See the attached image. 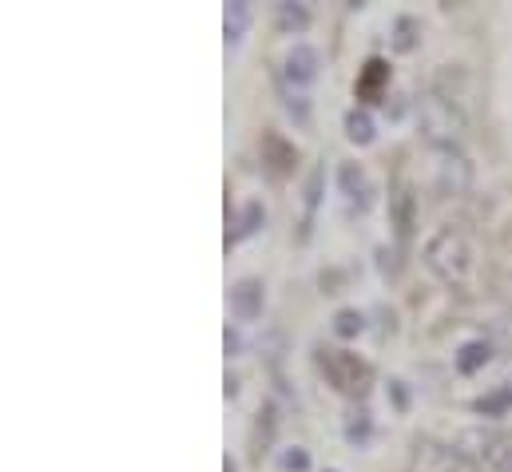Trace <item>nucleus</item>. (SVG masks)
<instances>
[{"label":"nucleus","instance_id":"nucleus-19","mask_svg":"<svg viewBox=\"0 0 512 472\" xmlns=\"http://www.w3.org/2000/svg\"><path fill=\"white\" fill-rule=\"evenodd\" d=\"M473 409H477L481 417H505V413L512 409V385H501L497 393H489V397L473 401Z\"/></svg>","mask_w":512,"mask_h":472},{"label":"nucleus","instance_id":"nucleus-17","mask_svg":"<svg viewBox=\"0 0 512 472\" xmlns=\"http://www.w3.org/2000/svg\"><path fill=\"white\" fill-rule=\"evenodd\" d=\"M274 24H278L282 32H306V28H310V12H306L302 4H294V0H282V4L274 8Z\"/></svg>","mask_w":512,"mask_h":472},{"label":"nucleus","instance_id":"nucleus-29","mask_svg":"<svg viewBox=\"0 0 512 472\" xmlns=\"http://www.w3.org/2000/svg\"><path fill=\"white\" fill-rule=\"evenodd\" d=\"M223 472H235V461H231V457H227V461H223Z\"/></svg>","mask_w":512,"mask_h":472},{"label":"nucleus","instance_id":"nucleus-23","mask_svg":"<svg viewBox=\"0 0 512 472\" xmlns=\"http://www.w3.org/2000/svg\"><path fill=\"white\" fill-rule=\"evenodd\" d=\"M278 472H310V453L302 445H290L278 453Z\"/></svg>","mask_w":512,"mask_h":472},{"label":"nucleus","instance_id":"nucleus-21","mask_svg":"<svg viewBox=\"0 0 512 472\" xmlns=\"http://www.w3.org/2000/svg\"><path fill=\"white\" fill-rule=\"evenodd\" d=\"M362 330H366V314H362V310H338V314H334V334H338V338L350 342V338H358Z\"/></svg>","mask_w":512,"mask_h":472},{"label":"nucleus","instance_id":"nucleus-9","mask_svg":"<svg viewBox=\"0 0 512 472\" xmlns=\"http://www.w3.org/2000/svg\"><path fill=\"white\" fill-rule=\"evenodd\" d=\"M385 88H389V64H385L382 56H370L362 76H358V100L362 104H382Z\"/></svg>","mask_w":512,"mask_h":472},{"label":"nucleus","instance_id":"nucleus-28","mask_svg":"<svg viewBox=\"0 0 512 472\" xmlns=\"http://www.w3.org/2000/svg\"><path fill=\"white\" fill-rule=\"evenodd\" d=\"M497 472H512V453H505V457H501V469Z\"/></svg>","mask_w":512,"mask_h":472},{"label":"nucleus","instance_id":"nucleus-6","mask_svg":"<svg viewBox=\"0 0 512 472\" xmlns=\"http://www.w3.org/2000/svg\"><path fill=\"white\" fill-rule=\"evenodd\" d=\"M318 68H322V56H318V48H310V44H294V48L282 56V80L294 84V88L314 84V80H318Z\"/></svg>","mask_w":512,"mask_h":472},{"label":"nucleus","instance_id":"nucleus-11","mask_svg":"<svg viewBox=\"0 0 512 472\" xmlns=\"http://www.w3.org/2000/svg\"><path fill=\"white\" fill-rule=\"evenodd\" d=\"M294 159H298L294 143H286L278 131H266V135H262V163H266L274 175H286V171L294 167Z\"/></svg>","mask_w":512,"mask_h":472},{"label":"nucleus","instance_id":"nucleus-2","mask_svg":"<svg viewBox=\"0 0 512 472\" xmlns=\"http://www.w3.org/2000/svg\"><path fill=\"white\" fill-rule=\"evenodd\" d=\"M425 266L437 282L445 286H465L473 270V250L457 227H441L437 235L425 242Z\"/></svg>","mask_w":512,"mask_h":472},{"label":"nucleus","instance_id":"nucleus-18","mask_svg":"<svg viewBox=\"0 0 512 472\" xmlns=\"http://www.w3.org/2000/svg\"><path fill=\"white\" fill-rule=\"evenodd\" d=\"M262 223H266V211H262V203H258V199H251V203L243 207V215H239L235 231L227 235V246H231V242H243V238H251L258 227H262Z\"/></svg>","mask_w":512,"mask_h":472},{"label":"nucleus","instance_id":"nucleus-1","mask_svg":"<svg viewBox=\"0 0 512 472\" xmlns=\"http://www.w3.org/2000/svg\"><path fill=\"white\" fill-rule=\"evenodd\" d=\"M417 131H421V139L437 155L441 151H461V139L469 131V119H465V112L457 104H449V100H441V96L429 92L417 104Z\"/></svg>","mask_w":512,"mask_h":472},{"label":"nucleus","instance_id":"nucleus-25","mask_svg":"<svg viewBox=\"0 0 512 472\" xmlns=\"http://www.w3.org/2000/svg\"><path fill=\"white\" fill-rule=\"evenodd\" d=\"M397 254H401V250H382V270H385V274H397Z\"/></svg>","mask_w":512,"mask_h":472},{"label":"nucleus","instance_id":"nucleus-30","mask_svg":"<svg viewBox=\"0 0 512 472\" xmlns=\"http://www.w3.org/2000/svg\"><path fill=\"white\" fill-rule=\"evenodd\" d=\"M326 472H338V469H326Z\"/></svg>","mask_w":512,"mask_h":472},{"label":"nucleus","instance_id":"nucleus-8","mask_svg":"<svg viewBox=\"0 0 512 472\" xmlns=\"http://www.w3.org/2000/svg\"><path fill=\"white\" fill-rule=\"evenodd\" d=\"M389 219H393V235H397V250L413 238V227H417V199H413V191H397L393 199H389Z\"/></svg>","mask_w":512,"mask_h":472},{"label":"nucleus","instance_id":"nucleus-12","mask_svg":"<svg viewBox=\"0 0 512 472\" xmlns=\"http://www.w3.org/2000/svg\"><path fill=\"white\" fill-rule=\"evenodd\" d=\"M322 187H326V167H314L306 175V187H302V238H310L318 203H322Z\"/></svg>","mask_w":512,"mask_h":472},{"label":"nucleus","instance_id":"nucleus-13","mask_svg":"<svg viewBox=\"0 0 512 472\" xmlns=\"http://www.w3.org/2000/svg\"><path fill=\"white\" fill-rule=\"evenodd\" d=\"M493 354H497V350H493L489 338H473V342H465V346L457 350V361H453V365H457V373L473 377L477 369H485V365L493 361Z\"/></svg>","mask_w":512,"mask_h":472},{"label":"nucleus","instance_id":"nucleus-16","mask_svg":"<svg viewBox=\"0 0 512 472\" xmlns=\"http://www.w3.org/2000/svg\"><path fill=\"white\" fill-rule=\"evenodd\" d=\"M223 28H227V44H239L251 28V4L247 0H231L227 4V16H223Z\"/></svg>","mask_w":512,"mask_h":472},{"label":"nucleus","instance_id":"nucleus-27","mask_svg":"<svg viewBox=\"0 0 512 472\" xmlns=\"http://www.w3.org/2000/svg\"><path fill=\"white\" fill-rule=\"evenodd\" d=\"M223 385H227V389H223L227 397H235V393H239V377H231V373H227V381H223Z\"/></svg>","mask_w":512,"mask_h":472},{"label":"nucleus","instance_id":"nucleus-5","mask_svg":"<svg viewBox=\"0 0 512 472\" xmlns=\"http://www.w3.org/2000/svg\"><path fill=\"white\" fill-rule=\"evenodd\" d=\"M437 191L441 195H469V187H473V163L461 155V151H441L437 155Z\"/></svg>","mask_w":512,"mask_h":472},{"label":"nucleus","instance_id":"nucleus-22","mask_svg":"<svg viewBox=\"0 0 512 472\" xmlns=\"http://www.w3.org/2000/svg\"><path fill=\"white\" fill-rule=\"evenodd\" d=\"M346 441L350 445H366L370 441V413L366 409H354L350 421H346Z\"/></svg>","mask_w":512,"mask_h":472},{"label":"nucleus","instance_id":"nucleus-10","mask_svg":"<svg viewBox=\"0 0 512 472\" xmlns=\"http://www.w3.org/2000/svg\"><path fill=\"white\" fill-rule=\"evenodd\" d=\"M469 88H473V80H469V72L465 68H457V64H445L441 72H437V80H433V96H441V100H449V104H465V96H469ZM465 112V108H461Z\"/></svg>","mask_w":512,"mask_h":472},{"label":"nucleus","instance_id":"nucleus-15","mask_svg":"<svg viewBox=\"0 0 512 472\" xmlns=\"http://www.w3.org/2000/svg\"><path fill=\"white\" fill-rule=\"evenodd\" d=\"M342 127H346V139H350V143H358V147H370V143H374V135H378L374 116H370L366 108H350L346 119H342Z\"/></svg>","mask_w":512,"mask_h":472},{"label":"nucleus","instance_id":"nucleus-7","mask_svg":"<svg viewBox=\"0 0 512 472\" xmlns=\"http://www.w3.org/2000/svg\"><path fill=\"white\" fill-rule=\"evenodd\" d=\"M262 306H266V286L258 278H239L231 286V314L239 322H258L262 318Z\"/></svg>","mask_w":512,"mask_h":472},{"label":"nucleus","instance_id":"nucleus-3","mask_svg":"<svg viewBox=\"0 0 512 472\" xmlns=\"http://www.w3.org/2000/svg\"><path fill=\"white\" fill-rule=\"evenodd\" d=\"M322 373H326L330 385H334L338 393H346V397H366V389H370V381H374L370 361H362V357L350 354V350H326V354H322Z\"/></svg>","mask_w":512,"mask_h":472},{"label":"nucleus","instance_id":"nucleus-14","mask_svg":"<svg viewBox=\"0 0 512 472\" xmlns=\"http://www.w3.org/2000/svg\"><path fill=\"white\" fill-rule=\"evenodd\" d=\"M338 187H342V195H346L350 203H358V207L370 203V183H366V171H362L358 163H342V167H338Z\"/></svg>","mask_w":512,"mask_h":472},{"label":"nucleus","instance_id":"nucleus-24","mask_svg":"<svg viewBox=\"0 0 512 472\" xmlns=\"http://www.w3.org/2000/svg\"><path fill=\"white\" fill-rule=\"evenodd\" d=\"M223 350H227V357H235L239 350H243V338H239V334H235L231 326L223 330Z\"/></svg>","mask_w":512,"mask_h":472},{"label":"nucleus","instance_id":"nucleus-20","mask_svg":"<svg viewBox=\"0 0 512 472\" xmlns=\"http://www.w3.org/2000/svg\"><path fill=\"white\" fill-rule=\"evenodd\" d=\"M417 36H421V24L413 16H397V24H393V52H413Z\"/></svg>","mask_w":512,"mask_h":472},{"label":"nucleus","instance_id":"nucleus-4","mask_svg":"<svg viewBox=\"0 0 512 472\" xmlns=\"http://www.w3.org/2000/svg\"><path fill=\"white\" fill-rule=\"evenodd\" d=\"M409 472H461V453L445 441L417 437L409 445Z\"/></svg>","mask_w":512,"mask_h":472},{"label":"nucleus","instance_id":"nucleus-26","mask_svg":"<svg viewBox=\"0 0 512 472\" xmlns=\"http://www.w3.org/2000/svg\"><path fill=\"white\" fill-rule=\"evenodd\" d=\"M393 385V401H397V409H405V389H401V381H389Z\"/></svg>","mask_w":512,"mask_h":472}]
</instances>
